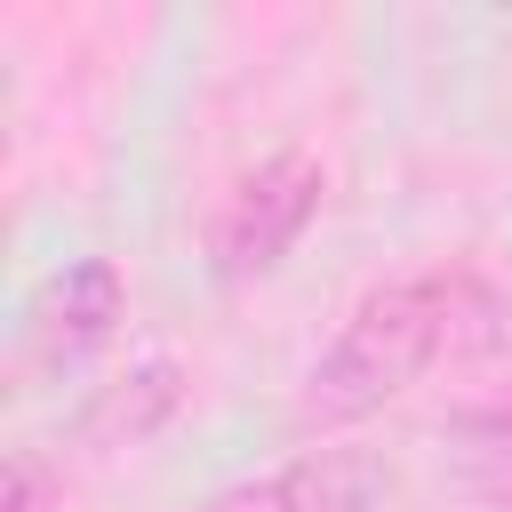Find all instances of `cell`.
<instances>
[{
    "label": "cell",
    "mask_w": 512,
    "mask_h": 512,
    "mask_svg": "<svg viewBox=\"0 0 512 512\" xmlns=\"http://www.w3.org/2000/svg\"><path fill=\"white\" fill-rule=\"evenodd\" d=\"M504 336V304L480 272L464 264H432V272H400L384 288H368L336 344L312 360L304 376V400H296V424H360L376 416L384 400H400L432 360L448 352H480Z\"/></svg>",
    "instance_id": "1"
},
{
    "label": "cell",
    "mask_w": 512,
    "mask_h": 512,
    "mask_svg": "<svg viewBox=\"0 0 512 512\" xmlns=\"http://www.w3.org/2000/svg\"><path fill=\"white\" fill-rule=\"evenodd\" d=\"M320 200H328V168L312 160V152H272V160H256L232 192H224V208H216V224H208V264H216V280H264L304 232H312V216H320Z\"/></svg>",
    "instance_id": "2"
},
{
    "label": "cell",
    "mask_w": 512,
    "mask_h": 512,
    "mask_svg": "<svg viewBox=\"0 0 512 512\" xmlns=\"http://www.w3.org/2000/svg\"><path fill=\"white\" fill-rule=\"evenodd\" d=\"M120 312H128V280H120L112 256H72V264H56V272L32 288L24 320H16V376H24V384H32V376H72L88 352L112 344Z\"/></svg>",
    "instance_id": "3"
},
{
    "label": "cell",
    "mask_w": 512,
    "mask_h": 512,
    "mask_svg": "<svg viewBox=\"0 0 512 512\" xmlns=\"http://www.w3.org/2000/svg\"><path fill=\"white\" fill-rule=\"evenodd\" d=\"M392 496V472L376 448H304L256 480L216 488L200 512H376Z\"/></svg>",
    "instance_id": "4"
},
{
    "label": "cell",
    "mask_w": 512,
    "mask_h": 512,
    "mask_svg": "<svg viewBox=\"0 0 512 512\" xmlns=\"http://www.w3.org/2000/svg\"><path fill=\"white\" fill-rule=\"evenodd\" d=\"M176 408H184V360L152 352V360H136L128 376H112V384L80 408L72 440H80L88 456H120V448H144Z\"/></svg>",
    "instance_id": "5"
},
{
    "label": "cell",
    "mask_w": 512,
    "mask_h": 512,
    "mask_svg": "<svg viewBox=\"0 0 512 512\" xmlns=\"http://www.w3.org/2000/svg\"><path fill=\"white\" fill-rule=\"evenodd\" d=\"M64 496V464H48L40 448H8V472H0V512H48Z\"/></svg>",
    "instance_id": "6"
}]
</instances>
